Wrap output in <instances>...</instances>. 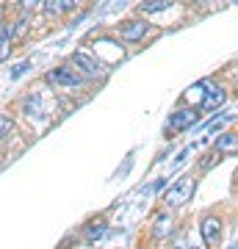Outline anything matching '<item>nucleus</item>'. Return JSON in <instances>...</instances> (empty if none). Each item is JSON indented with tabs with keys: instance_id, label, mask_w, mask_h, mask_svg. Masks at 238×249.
<instances>
[{
	"instance_id": "nucleus-17",
	"label": "nucleus",
	"mask_w": 238,
	"mask_h": 249,
	"mask_svg": "<svg viewBox=\"0 0 238 249\" xmlns=\"http://www.w3.org/2000/svg\"><path fill=\"white\" fill-rule=\"evenodd\" d=\"M216 160H219V152H216V150H213L211 152V155H205V160H200V169H211V166H216Z\"/></svg>"
},
{
	"instance_id": "nucleus-14",
	"label": "nucleus",
	"mask_w": 238,
	"mask_h": 249,
	"mask_svg": "<svg viewBox=\"0 0 238 249\" xmlns=\"http://www.w3.org/2000/svg\"><path fill=\"white\" fill-rule=\"evenodd\" d=\"M11 45H14V34H11V25H6V31L0 34V61H6V58H9Z\"/></svg>"
},
{
	"instance_id": "nucleus-1",
	"label": "nucleus",
	"mask_w": 238,
	"mask_h": 249,
	"mask_svg": "<svg viewBox=\"0 0 238 249\" xmlns=\"http://www.w3.org/2000/svg\"><path fill=\"white\" fill-rule=\"evenodd\" d=\"M194 178H188V175H183V178H177V183L172 188H169L166 194H164V205H166L169 211H175V208H183L188 199H191V194H194Z\"/></svg>"
},
{
	"instance_id": "nucleus-13",
	"label": "nucleus",
	"mask_w": 238,
	"mask_h": 249,
	"mask_svg": "<svg viewBox=\"0 0 238 249\" xmlns=\"http://www.w3.org/2000/svg\"><path fill=\"white\" fill-rule=\"evenodd\" d=\"M175 0H144V3H139V14H158V11H164V9H169Z\"/></svg>"
},
{
	"instance_id": "nucleus-16",
	"label": "nucleus",
	"mask_w": 238,
	"mask_h": 249,
	"mask_svg": "<svg viewBox=\"0 0 238 249\" xmlns=\"http://www.w3.org/2000/svg\"><path fill=\"white\" fill-rule=\"evenodd\" d=\"M25 31H28V17H22L17 25H11V34H14V39H22V36H25Z\"/></svg>"
},
{
	"instance_id": "nucleus-21",
	"label": "nucleus",
	"mask_w": 238,
	"mask_h": 249,
	"mask_svg": "<svg viewBox=\"0 0 238 249\" xmlns=\"http://www.w3.org/2000/svg\"><path fill=\"white\" fill-rule=\"evenodd\" d=\"M236 3H238V0H236Z\"/></svg>"
},
{
	"instance_id": "nucleus-11",
	"label": "nucleus",
	"mask_w": 238,
	"mask_h": 249,
	"mask_svg": "<svg viewBox=\"0 0 238 249\" xmlns=\"http://www.w3.org/2000/svg\"><path fill=\"white\" fill-rule=\"evenodd\" d=\"M106 219H94V222H89L86 227H83V235H86V241H100L103 235H106Z\"/></svg>"
},
{
	"instance_id": "nucleus-20",
	"label": "nucleus",
	"mask_w": 238,
	"mask_h": 249,
	"mask_svg": "<svg viewBox=\"0 0 238 249\" xmlns=\"http://www.w3.org/2000/svg\"><path fill=\"white\" fill-rule=\"evenodd\" d=\"M9 3H22V0H9Z\"/></svg>"
},
{
	"instance_id": "nucleus-7",
	"label": "nucleus",
	"mask_w": 238,
	"mask_h": 249,
	"mask_svg": "<svg viewBox=\"0 0 238 249\" xmlns=\"http://www.w3.org/2000/svg\"><path fill=\"white\" fill-rule=\"evenodd\" d=\"M200 232H202V241L208 244V247H219V241H221V219L219 216H205Z\"/></svg>"
},
{
	"instance_id": "nucleus-4",
	"label": "nucleus",
	"mask_w": 238,
	"mask_h": 249,
	"mask_svg": "<svg viewBox=\"0 0 238 249\" xmlns=\"http://www.w3.org/2000/svg\"><path fill=\"white\" fill-rule=\"evenodd\" d=\"M200 114H197L194 108H180L175 114H169V122H166V130L169 133H183L188 127H194Z\"/></svg>"
},
{
	"instance_id": "nucleus-15",
	"label": "nucleus",
	"mask_w": 238,
	"mask_h": 249,
	"mask_svg": "<svg viewBox=\"0 0 238 249\" xmlns=\"http://www.w3.org/2000/svg\"><path fill=\"white\" fill-rule=\"evenodd\" d=\"M11 130H14V122H11V116L0 114V142H3V139H9Z\"/></svg>"
},
{
	"instance_id": "nucleus-19",
	"label": "nucleus",
	"mask_w": 238,
	"mask_h": 249,
	"mask_svg": "<svg viewBox=\"0 0 238 249\" xmlns=\"http://www.w3.org/2000/svg\"><path fill=\"white\" fill-rule=\"evenodd\" d=\"M6 31V22H3V11H0V34Z\"/></svg>"
},
{
	"instance_id": "nucleus-10",
	"label": "nucleus",
	"mask_w": 238,
	"mask_h": 249,
	"mask_svg": "<svg viewBox=\"0 0 238 249\" xmlns=\"http://www.w3.org/2000/svg\"><path fill=\"white\" fill-rule=\"evenodd\" d=\"M224 100H227V91L221 89V86H211V91H208V94L202 97L200 108L211 114V111H216V108H221V106H224Z\"/></svg>"
},
{
	"instance_id": "nucleus-2",
	"label": "nucleus",
	"mask_w": 238,
	"mask_h": 249,
	"mask_svg": "<svg viewBox=\"0 0 238 249\" xmlns=\"http://www.w3.org/2000/svg\"><path fill=\"white\" fill-rule=\"evenodd\" d=\"M89 78H83L72 64H67V67H55V70L47 72V83H53V86H61V89H78V86H83Z\"/></svg>"
},
{
	"instance_id": "nucleus-18",
	"label": "nucleus",
	"mask_w": 238,
	"mask_h": 249,
	"mask_svg": "<svg viewBox=\"0 0 238 249\" xmlns=\"http://www.w3.org/2000/svg\"><path fill=\"white\" fill-rule=\"evenodd\" d=\"M28 67H31V64H28V61H22V64H19V67H17V70L11 72V80H17V78H22V75H25V72H28Z\"/></svg>"
},
{
	"instance_id": "nucleus-6",
	"label": "nucleus",
	"mask_w": 238,
	"mask_h": 249,
	"mask_svg": "<svg viewBox=\"0 0 238 249\" xmlns=\"http://www.w3.org/2000/svg\"><path fill=\"white\" fill-rule=\"evenodd\" d=\"M80 6H83V0H42V11L47 17H64Z\"/></svg>"
},
{
	"instance_id": "nucleus-3",
	"label": "nucleus",
	"mask_w": 238,
	"mask_h": 249,
	"mask_svg": "<svg viewBox=\"0 0 238 249\" xmlns=\"http://www.w3.org/2000/svg\"><path fill=\"white\" fill-rule=\"evenodd\" d=\"M70 64L80 72V75H83V78H100V75H106V67H103L97 58H92L86 50L72 53V55H70Z\"/></svg>"
},
{
	"instance_id": "nucleus-12",
	"label": "nucleus",
	"mask_w": 238,
	"mask_h": 249,
	"mask_svg": "<svg viewBox=\"0 0 238 249\" xmlns=\"http://www.w3.org/2000/svg\"><path fill=\"white\" fill-rule=\"evenodd\" d=\"M22 108H25V116L31 119H39V116L44 114V108H42V94H31V97H25V103H22Z\"/></svg>"
},
{
	"instance_id": "nucleus-9",
	"label": "nucleus",
	"mask_w": 238,
	"mask_h": 249,
	"mask_svg": "<svg viewBox=\"0 0 238 249\" xmlns=\"http://www.w3.org/2000/svg\"><path fill=\"white\" fill-rule=\"evenodd\" d=\"M213 150L219 152V155H238V133H224L216 136V144H213Z\"/></svg>"
},
{
	"instance_id": "nucleus-5",
	"label": "nucleus",
	"mask_w": 238,
	"mask_h": 249,
	"mask_svg": "<svg viewBox=\"0 0 238 249\" xmlns=\"http://www.w3.org/2000/svg\"><path fill=\"white\" fill-rule=\"evenodd\" d=\"M150 34V22L147 19H128V22H122L119 25V36H122L125 42H141L144 36Z\"/></svg>"
},
{
	"instance_id": "nucleus-8",
	"label": "nucleus",
	"mask_w": 238,
	"mask_h": 249,
	"mask_svg": "<svg viewBox=\"0 0 238 249\" xmlns=\"http://www.w3.org/2000/svg\"><path fill=\"white\" fill-rule=\"evenodd\" d=\"M175 232V216L169 213H158L155 219H152V238L155 241H164V238H169Z\"/></svg>"
}]
</instances>
